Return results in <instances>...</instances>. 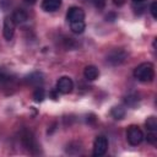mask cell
I'll return each instance as SVG.
<instances>
[{"instance_id":"6da1fadb","label":"cell","mask_w":157,"mask_h":157,"mask_svg":"<svg viewBox=\"0 0 157 157\" xmlns=\"http://www.w3.org/2000/svg\"><path fill=\"white\" fill-rule=\"evenodd\" d=\"M134 76L141 82H151L155 77V69L151 63H141L134 70Z\"/></svg>"},{"instance_id":"7a4b0ae2","label":"cell","mask_w":157,"mask_h":157,"mask_svg":"<svg viewBox=\"0 0 157 157\" xmlns=\"http://www.w3.org/2000/svg\"><path fill=\"white\" fill-rule=\"evenodd\" d=\"M126 140L132 146H136V145L141 144V141L144 140L142 130L136 125H130L128 128V131H126Z\"/></svg>"},{"instance_id":"3957f363","label":"cell","mask_w":157,"mask_h":157,"mask_svg":"<svg viewBox=\"0 0 157 157\" xmlns=\"http://www.w3.org/2000/svg\"><path fill=\"white\" fill-rule=\"evenodd\" d=\"M126 52L124 49H113L108 55H107V61L110 65H120L126 60Z\"/></svg>"},{"instance_id":"277c9868","label":"cell","mask_w":157,"mask_h":157,"mask_svg":"<svg viewBox=\"0 0 157 157\" xmlns=\"http://www.w3.org/2000/svg\"><path fill=\"white\" fill-rule=\"evenodd\" d=\"M108 148V140L105 136L99 135L94 139L93 142V156H102L107 152Z\"/></svg>"},{"instance_id":"5b68a950","label":"cell","mask_w":157,"mask_h":157,"mask_svg":"<svg viewBox=\"0 0 157 157\" xmlns=\"http://www.w3.org/2000/svg\"><path fill=\"white\" fill-rule=\"evenodd\" d=\"M72 88H74V82H72V80L70 78V77H67V76H63V77H60L58 81H56V91L58 92H60V93H63V94H67V93H70L71 91H72Z\"/></svg>"},{"instance_id":"8992f818","label":"cell","mask_w":157,"mask_h":157,"mask_svg":"<svg viewBox=\"0 0 157 157\" xmlns=\"http://www.w3.org/2000/svg\"><path fill=\"white\" fill-rule=\"evenodd\" d=\"M15 21L12 20V17H5L4 20V29H2V33H4V38L6 40H10L12 39L13 37V33H15Z\"/></svg>"},{"instance_id":"52a82bcc","label":"cell","mask_w":157,"mask_h":157,"mask_svg":"<svg viewBox=\"0 0 157 157\" xmlns=\"http://www.w3.org/2000/svg\"><path fill=\"white\" fill-rule=\"evenodd\" d=\"M66 18L69 20V22H72V21H82L85 18V12L81 7L78 6H72L67 11V15H66Z\"/></svg>"},{"instance_id":"ba28073f","label":"cell","mask_w":157,"mask_h":157,"mask_svg":"<svg viewBox=\"0 0 157 157\" xmlns=\"http://www.w3.org/2000/svg\"><path fill=\"white\" fill-rule=\"evenodd\" d=\"M61 6V0H43L42 9L47 12H53Z\"/></svg>"},{"instance_id":"9c48e42d","label":"cell","mask_w":157,"mask_h":157,"mask_svg":"<svg viewBox=\"0 0 157 157\" xmlns=\"http://www.w3.org/2000/svg\"><path fill=\"white\" fill-rule=\"evenodd\" d=\"M83 76H85L86 80L93 81V80L98 78V76H99V70H98L94 65H88V66H86L85 70H83Z\"/></svg>"},{"instance_id":"30bf717a","label":"cell","mask_w":157,"mask_h":157,"mask_svg":"<svg viewBox=\"0 0 157 157\" xmlns=\"http://www.w3.org/2000/svg\"><path fill=\"white\" fill-rule=\"evenodd\" d=\"M22 142H23V145H25L29 151H32V152H33L34 148H37L36 140H34L33 135H32L31 132H28V131H26V132L22 134Z\"/></svg>"},{"instance_id":"8fae6325","label":"cell","mask_w":157,"mask_h":157,"mask_svg":"<svg viewBox=\"0 0 157 157\" xmlns=\"http://www.w3.org/2000/svg\"><path fill=\"white\" fill-rule=\"evenodd\" d=\"M11 17H12V20L15 21L16 25H21V23H23V22H26V21L28 20V15H27V12H26L23 9H17V10H15Z\"/></svg>"},{"instance_id":"7c38bea8","label":"cell","mask_w":157,"mask_h":157,"mask_svg":"<svg viewBox=\"0 0 157 157\" xmlns=\"http://www.w3.org/2000/svg\"><path fill=\"white\" fill-rule=\"evenodd\" d=\"M27 82L29 83V85H32V86H39V85H42L43 83V81H44V78H43V74H40V72H33V74H31L27 78Z\"/></svg>"},{"instance_id":"4fadbf2b","label":"cell","mask_w":157,"mask_h":157,"mask_svg":"<svg viewBox=\"0 0 157 157\" xmlns=\"http://www.w3.org/2000/svg\"><path fill=\"white\" fill-rule=\"evenodd\" d=\"M125 113H126V110H125V108H124L123 105H115V107H113L112 110H110V115H112L115 120H121V119L125 117Z\"/></svg>"},{"instance_id":"5bb4252c","label":"cell","mask_w":157,"mask_h":157,"mask_svg":"<svg viewBox=\"0 0 157 157\" xmlns=\"http://www.w3.org/2000/svg\"><path fill=\"white\" fill-rule=\"evenodd\" d=\"M85 28H86V25H85L83 20L82 21H72V22H70V29L76 34L82 33L85 31Z\"/></svg>"},{"instance_id":"9a60e30c","label":"cell","mask_w":157,"mask_h":157,"mask_svg":"<svg viewBox=\"0 0 157 157\" xmlns=\"http://www.w3.org/2000/svg\"><path fill=\"white\" fill-rule=\"evenodd\" d=\"M45 98V91H44V88L43 87H40V86H38L36 90H34V92H33V99H34V102H42L43 99Z\"/></svg>"},{"instance_id":"2e32d148","label":"cell","mask_w":157,"mask_h":157,"mask_svg":"<svg viewBox=\"0 0 157 157\" xmlns=\"http://www.w3.org/2000/svg\"><path fill=\"white\" fill-rule=\"evenodd\" d=\"M145 125H146L147 130H157V119H156V117H153V115L148 117L145 121Z\"/></svg>"},{"instance_id":"e0dca14e","label":"cell","mask_w":157,"mask_h":157,"mask_svg":"<svg viewBox=\"0 0 157 157\" xmlns=\"http://www.w3.org/2000/svg\"><path fill=\"white\" fill-rule=\"evenodd\" d=\"M146 140H147V142L155 145L157 142V132H156V130H148L147 136H146Z\"/></svg>"},{"instance_id":"ac0fdd59","label":"cell","mask_w":157,"mask_h":157,"mask_svg":"<svg viewBox=\"0 0 157 157\" xmlns=\"http://www.w3.org/2000/svg\"><path fill=\"white\" fill-rule=\"evenodd\" d=\"M150 11H151L152 17H153V18H157V1H153V2L151 4Z\"/></svg>"},{"instance_id":"d6986e66","label":"cell","mask_w":157,"mask_h":157,"mask_svg":"<svg viewBox=\"0 0 157 157\" xmlns=\"http://www.w3.org/2000/svg\"><path fill=\"white\" fill-rule=\"evenodd\" d=\"M125 1H126V0H113V4H114L115 6H118V7H120V6H123V5L125 4Z\"/></svg>"},{"instance_id":"ffe728a7","label":"cell","mask_w":157,"mask_h":157,"mask_svg":"<svg viewBox=\"0 0 157 157\" xmlns=\"http://www.w3.org/2000/svg\"><path fill=\"white\" fill-rule=\"evenodd\" d=\"M7 80V76H6V74L2 71V70H0V83H2L4 81H6Z\"/></svg>"},{"instance_id":"44dd1931","label":"cell","mask_w":157,"mask_h":157,"mask_svg":"<svg viewBox=\"0 0 157 157\" xmlns=\"http://www.w3.org/2000/svg\"><path fill=\"white\" fill-rule=\"evenodd\" d=\"M50 96L53 97V99H58V96H56V93H55L54 91H52V92H50Z\"/></svg>"},{"instance_id":"7402d4cb","label":"cell","mask_w":157,"mask_h":157,"mask_svg":"<svg viewBox=\"0 0 157 157\" xmlns=\"http://www.w3.org/2000/svg\"><path fill=\"white\" fill-rule=\"evenodd\" d=\"M132 1H134V2H142L144 0H132Z\"/></svg>"},{"instance_id":"603a6c76","label":"cell","mask_w":157,"mask_h":157,"mask_svg":"<svg viewBox=\"0 0 157 157\" xmlns=\"http://www.w3.org/2000/svg\"><path fill=\"white\" fill-rule=\"evenodd\" d=\"M27 1H28V2H31V4H33V2H36L37 0H27Z\"/></svg>"}]
</instances>
